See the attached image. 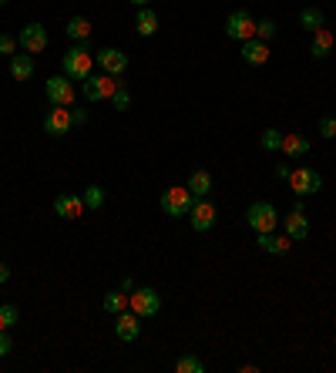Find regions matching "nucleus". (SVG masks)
Returning <instances> with one entry per match:
<instances>
[{
  "instance_id": "obj_12",
  "label": "nucleus",
  "mask_w": 336,
  "mask_h": 373,
  "mask_svg": "<svg viewBox=\"0 0 336 373\" xmlns=\"http://www.w3.org/2000/svg\"><path fill=\"white\" fill-rule=\"evenodd\" d=\"M138 333H141V316H138V313L124 310V313L115 316V336H118L122 343L138 340Z\"/></svg>"
},
{
  "instance_id": "obj_17",
  "label": "nucleus",
  "mask_w": 336,
  "mask_h": 373,
  "mask_svg": "<svg viewBox=\"0 0 336 373\" xmlns=\"http://www.w3.org/2000/svg\"><path fill=\"white\" fill-rule=\"evenodd\" d=\"M243 61L252 64V67H259V64L269 61V47H266V41H259V37L243 41Z\"/></svg>"
},
{
  "instance_id": "obj_5",
  "label": "nucleus",
  "mask_w": 336,
  "mask_h": 373,
  "mask_svg": "<svg viewBox=\"0 0 336 373\" xmlns=\"http://www.w3.org/2000/svg\"><path fill=\"white\" fill-rule=\"evenodd\" d=\"M44 94L51 105H61V108H71L75 105V84L67 81V74H54V78H47L44 84Z\"/></svg>"
},
{
  "instance_id": "obj_3",
  "label": "nucleus",
  "mask_w": 336,
  "mask_h": 373,
  "mask_svg": "<svg viewBox=\"0 0 336 373\" xmlns=\"http://www.w3.org/2000/svg\"><path fill=\"white\" fill-rule=\"evenodd\" d=\"M245 218H249V229L259 235V233H276V222H279V212H276V205L269 202H252L249 205V212H245Z\"/></svg>"
},
{
  "instance_id": "obj_31",
  "label": "nucleus",
  "mask_w": 336,
  "mask_h": 373,
  "mask_svg": "<svg viewBox=\"0 0 336 373\" xmlns=\"http://www.w3.org/2000/svg\"><path fill=\"white\" fill-rule=\"evenodd\" d=\"M256 37H259V41H273L276 37V20H269V17H266V20H256Z\"/></svg>"
},
{
  "instance_id": "obj_24",
  "label": "nucleus",
  "mask_w": 336,
  "mask_h": 373,
  "mask_svg": "<svg viewBox=\"0 0 336 373\" xmlns=\"http://www.w3.org/2000/svg\"><path fill=\"white\" fill-rule=\"evenodd\" d=\"M64 31H67V37H71L75 44L77 41H88V37H91V20H88V17H71Z\"/></svg>"
},
{
  "instance_id": "obj_26",
  "label": "nucleus",
  "mask_w": 336,
  "mask_h": 373,
  "mask_svg": "<svg viewBox=\"0 0 336 373\" xmlns=\"http://www.w3.org/2000/svg\"><path fill=\"white\" fill-rule=\"evenodd\" d=\"M105 310L115 313V316H118V313H124V310H128V296H124L122 289H118V293H108L105 296Z\"/></svg>"
},
{
  "instance_id": "obj_4",
  "label": "nucleus",
  "mask_w": 336,
  "mask_h": 373,
  "mask_svg": "<svg viewBox=\"0 0 336 373\" xmlns=\"http://www.w3.org/2000/svg\"><path fill=\"white\" fill-rule=\"evenodd\" d=\"M128 310L138 313L141 320H145V316H155V313L162 310V296L155 293L152 286H135V293L128 296Z\"/></svg>"
},
{
  "instance_id": "obj_6",
  "label": "nucleus",
  "mask_w": 336,
  "mask_h": 373,
  "mask_svg": "<svg viewBox=\"0 0 336 373\" xmlns=\"http://www.w3.org/2000/svg\"><path fill=\"white\" fill-rule=\"evenodd\" d=\"M122 81L111 78V74H91V78L84 81V88H81V94H84V101H108L111 94H115V88H118Z\"/></svg>"
},
{
  "instance_id": "obj_28",
  "label": "nucleus",
  "mask_w": 336,
  "mask_h": 373,
  "mask_svg": "<svg viewBox=\"0 0 336 373\" xmlns=\"http://www.w3.org/2000/svg\"><path fill=\"white\" fill-rule=\"evenodd\" d=\"M259 145L266 148V152H279V148H283V131L266 128V131H262V138H259Z\"/></svg>"
},
{
  "instance_id": "obj_14",
  "label": "nucleus",
  "mask_w": 336,
  "mask_h": 373,
  "mask_svg": "<svg viewBox=\"0 0 336 373\" xmlns=\"http://www.w3.org/2000/svg\"><path fill=\"white\" fill-rule=\"evenodd\" d=\"M188 222H192L195 233H209V229L215 225V205L205 202V199H195L192 212H188Z\"/></svg>"
},
{
  "instance_id": "obj_7",
  "label": "nucleus",
  "mask_w": 336,
  "mask_h": 373,
  "mask_svg": "<svg viewBox=\"0 0 336 373\" xmlns=\"http://www.w3.org/2000/svg\"><path fill=\"white\" fill-rule=\"evenodd\" d=\"M290 188L299 195V199H306V195H316V192L323 188V175L316 169H292Z\"/></svg>"
},
{
  "instance_id": "obj_22",
  "label": "nucleus",
  "mask_w": 336,
  "mask_h": 373,
  "mask_svg": "<svg viewBox=\"0 0 336 373\" xmlns=\"http://www.w3.org/2000/svg\"><path fill=\"white\" fill-rule=\"evenodd\" d=\"M279 152L296 162V158H303L306 152H309V141H306L303 135H283V148H279Z\"/></svg>"
},
{
  "instance_id": "obj_16",
  "label": "nucleus",
  "mask_w": 336,
  "mask_h": 373,
  "mask_svg": "<svg viewBox=\"0 0 336 373\" xmlns=\"http://www.w3.org/2000/svg\"><path fill=\"white\" fill-rule=\"evenodd\" d=\"M256 246L262 252H273V256H286L292 249V239L290 235H276V233H259L256 235Z\"/></svg>"
},
{
  "instance_id": "obj_32",
  "label": "nucleus",
  "mask_w": 336,
  "mask_h": 373,
  "mask_svg": "<svg viewBox=\"0 0 336 373\" xmlns=\"http://www.w3.org/2000/svg\"><path fill=\"white\" fill-rule=\"evenodd\" d=\"M320 135H323V138H336V118H333V114L320 118Z\"/></svg>"
},
{
  "instance_id": "obj_23",
  "label": "nucleus",
  "mask_w": 336,
  "mask_h": 373,
  "mask_svg": "<svg viewBox=\"0 0 336 373\" xmlns=\"http://www.w3.org/2000/svg\"><path fill=\"white\" fill-rule=\"evenodd\" d=\"M299 27H303V31H320V27H326V17H323L320 7H303V11H299Z\"/></svg>"
},
{
  "instance_id": "obj_30",
  "label": "nucleus",
  "mask_w": 336,
  "mask_h": 373,
  "mask_svg": "<svg viewBox=\"0 0 336 373\" xmlns=\"http://www.w3.org/2000/svg\"><path fill=\"white\" fill-rule=\"evenodd\" d=\"M108 101L115 105V111H128V108H131V94H128V88H124V84H118V88H115V94H111Z\"/></svg>"
},
{
  "instance_id": "obj_34",
  "label": "nucleus",
  "mask_w": 336,
  "mask_h": 373,
  "mask_svg": "<svg viewBox=\"0 0 336 373\" xmlns=\"http://www.w3.org/2000/svg\"><path fill=\"white\" fill-rule=\"evenodd\" d=\"M14 350V343H11V336H7V329H0V357H7Z\"/></svg>"
},
{
  "instance_id": "obj_13",
  "label": "nucleus",
  "mask_w": 336,
  "mask_h": 373,
  "mask_svg": "<svg viewBox=\"0 0 336 373\" xmlns=\"http://www.w3.org/2000/svg\"><path fill=\"white\" fill-rule=\"evenodd\" d=\"M283 225H286V235H290L292 242H303L306 235H309V222H306L303 202H296L290 216H283Z\"/></svg>"
},
{
  "instance_id": "obj_20",
  "label": "nucleus",
  "mask_w": 336,
  "mask_h": 373,
  "mask_svg": "<svg viewBox=\"0 0 336 373\" xmlns=\"http://www.w3.org/2000/svg\"><path fill=\"white\" fill-rule=\"evenodd\" d=\"M135 31L141 34V37H155V34H158V14H155L152 7H138Z\"/></svg>"
},
{
  "instance_id": "obj_27",
  "label": "nucleus",
  "mask_w": 336,
  "mask_h": 373,
  "mask_svg": "<svg viewBox=\"0 0 336 373\" xmlns=\"http://www.w3.org/2000/svg\"><path fill=\"white\" fill-rule=\"evenodd\" d=\"M17 320H20V310H17L14 303H4V306H0V329L17 327Z\"/></svg>"
},
{
  "instance_id": "obj_19",
  "label": "nucleus",
  "mask_w": 336,
  "mask_h": 373,
  "mask_svg": "<svg viewBox=\"0 0 336 373\" xmlns=\"http://www.w3.org/2000/svg\"><path fill=\"white\" fill-rule=\"evenodd\" d=\"M185 185H188V192H192L195 199H205V195L212 192V175H209L205 169H195L192 175H188V182H185Z\"/></svg>"
},
{
  "instance_id": "obj_15",
  "label": "nucleus",
  "mask_w": 336,
  "mask_h": 373,
  "mask_svg": "<svg viewBox=\"0 0 336 373\" xmlns=\"http://www.w3.org/2000/svg\"><path fill=\"white\" fill-rule=\"evenodd\" d=\"M54 212L61 218H81L84 216V199L81 195H71V192H64L54 199Z\"/></svg>"
},
{
  "instance_id": "obj_25",
  "label": "nucleus",
  "mask_w": 336,
  "mask_h": 373,
  "mask_svg": "<svg viewBox=\"0 0 336 373\" xmlns=\"http://www.w3.org/2000/svg\"><path fill=\"white\" fill-rule=\"evenodd\" d=\"M81 199H84V209L98 212V209L105 205V188H101V185H88L84 192H81Z\"/></svg>"
},
{
  "instance_id": "obj_8",
  "label": "nucleus",
  "mask_w": 336,
  "mask_h": 373,
  "mask_svg": "<svg viewBox=\"0 0 336 373\" xmlns=\"http://www.w3.org/2000/svg\"><path fill=\"white\" fill-rule=\"evenodd\" d=\"M94 61L101 64V71L111 74V78H122L124 71H128V54L118 51V47H101V51L94 54Z\"/></svg>"
},
{
  "instance_id": "obj_21",
  "label": "nucleus",
  "mask_w": 336,
  "mask_h": 373,
  "mask_svg": "<svg viewBox=\"0 0 336 373\" xmlns=\"http://www.w3.org/2000/svg\"><path fill=\"white\" fill-rule=\"evenodd\" d=\"M11 78L14 81L34 78V54H14V58H11Z\"/></svg>"
},
{
  "instance_id": "obj_9",
  "label": "nucleus",
  "mask_w": 336,
  "mask_h": 373,
  "mask_svg": "<svg viewBox=\"0 0 336 373\" xmlns=\"http://www.w3.org/2000/svg\"><path fill=\"white\" fill-rule=\"evenodd\" d=\"M17 44H20V51H24V54H41V51L47 47L44 24H37V20H34V24H27L24 31L17 34Z\"/></svg>"
},
{
  "instance_id": "obj_2",
  "label": "nucleus",
  "mask_w": 336,
  "mask_h": 373,
  "mask_svg": "<svg viewBox=\"0 0 336 373\" xmlns=\"http://www.w3.org/2000/svg\"><path fill=\"white\" fill-rule=\"evenodd\" d=\"M192 205H195V195L188 192V185H175V188H165V195H162V212L168 218H182L192 212Z\"/></svg>"
},
{
  "instance_id": "obj_40",
  "label": "nucleus",
  "mask_w": 336,
  "mask_h": 373,
  "mask_svg": "<svg viewBox=\"0 0 336 373\" xmlns=\"http://www.w3.org/2000/svg\"><path fill=\"white\" fill-rule=\"evenodd\" d=\"M0 4H11V0H0Z\"/></svg>"
},
{
  "instance_id": "obj_37",
  "label": "nucleus",
  "mask_w": 336,
  "mask_h": 373,
  "mask_svg": "<svg viewBox=\"0 0 336 373\" xmlns=\"http://www.w3.org/2000/svg\"><path fill=\"white\" fill-rule=\"evenodd\" d=\"M122 293H135V280H128V276H124V280H122Z\"/></svg>"
},
{
  "instance_id": "obj_35",
  "label": "nucleus",
  "mask_w": 336,
  "mask_h": 373,
  "mask_svg": "<svg viewBox=\"0 0 336 373\" xmlns=\"http://www.w3.org/2000/svg\"><path fill=\"white\" fill-rule=\"evenodd\" d=\"M71 122H75V128L88 124V111H84V108H71Z\"/></svg>"
},
{
  "instance_id": "obj_33",
  "label": "nucleus",
  "mask_w": 336,
  "mask_h": 373,
  "mask_svg": "<svg viewBox=\"0 0 336 373\" xmlns=\"http://www.w3.org/2000/svg\"><path fill=\"white\" fill-rule=\"evenodd\" d=\"M17 37H11V34H0V54H11L14 58V51H17Z\"/></svg>"
},
{
  "instance_id": "obj_38",
  "label": "nucleus",
  "mask_w": 336,
  "mask_h": 373,
  "mask_svg": "<svg viewBox=\"0 0 336 373\" xmlns=\"http://www.w3.org/2000/svg\"><path fill=\"white\" fill-rule=\"evenodd\" d=\"M11 280V269H7V263H0V282Z\"/></svg>"
},
{
  "instance_id": "obj_1",
  "label": "nucleus",
  "mask_w": 336,
  "mask_h": 373,
  "mask_svg": "<svg viewBox=\"0 0 336 373\" xmlns=\"http://www.w3.org/2000/svg\"><path fill=\"white\" fill-rule=\"evenodd\" d=\"M64 74L67 78H75V81H88L91 78V67H94V54H91V47H88V41H77L67 54H64Z\"/></svg>"
},
{
  "instance_id": "obj_10",
  "label": "nucleus",
  "mask_w": 336,
  "mask_h": 373,
  "mask_svg": "<svg viewBox=\"0 0 336 373\" xmlns=\"http://www.w3.org/2000/svg\"><path fill=\"white\" fill-rule=\"evenodd\" d=\"M71 128H75V122H71V108H61V105H51V111L44 114V131H47V135L61 138V135H67Z\"/></svg>"
},
{
  "instance_id": "obj_11",
  "label": "nucleus",
  "mask_w": 336,
  "mask_h": 373,
  "mask_svg": "<svg viewBox=\"0 0 336 373\" xmlns=\"http://www.w3.org/2000/svg\"><path fill=\"white\" fill-rule=\"evenodd\" d=\"M226 34H229L232 41H249V37H256V20L245 14V11H235L226 20Z\"/></svg>"
},
{
  "instance_id": "obj_18",
  "label": "nucleus",
  "mask_w": 336,
  "mask_h": 373,
  "mask_svg": "<svg viewBox=\"0 0 336 373\" xmlns=\"http://www.w3.org/2000/svg\"><path fill=\"white\" fill-rule=\"evenodd\" d=\"M333 44H336V37H333V31L330 27H320V31H313V44H309V54L316 58V61H323L330 51H333Z\"/></svg>"
},
{
  "instance_id": "obj_36",
  "label": "nucleus",
  "mask_w": 336,
  "mask_h": 373,
  "mask_svg": "<svg viewBox=\"0 0 336 373\" xmlns=\"http://www.w3.org/2000/svg\"><path fill=\"white\" fill-rule=\"evenodd\" d=\"M276 175H279V178H286V182H290L292 169H290V165H279V169H276Z\"/></svg>"
},
{
  "instance_id": "obj_39",
  "label": "nucleus",
  "mask_w": 336,
  "mask_h": 373,
  "mask_svg": "<svg viewBox=\"0 0 336 373\" xmlns=\"http://www.w3.org/2000/svg\"><path fill=\"white\" fill-rule=\"evenodd\" d=\"M131 4H135V7H148L152 0H131Z\"/></svg>"
},
{
  "instance_id": "obj_29",
  "label": "nucleus",
  "mask_w": 336,
  "mask_h": 373,
  "mask_svg": "<svg viewBox=\"0 0 336 373\" xmlns=\"http://www.w3.org/2000/svg\"><path fill=\"white\" fill-rule=\"evenodd\" d=\"M175 370L179 373H202L205 370V363H202L199 357H188V353H185V357L175 360Z\"/></svg>"
}]
</instances>
